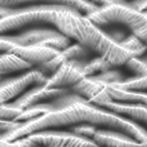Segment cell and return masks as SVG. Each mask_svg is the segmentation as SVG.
Here are the masks:
<instances>
[{"label":"cell","instance_id":"obj_1","mask_svg":"<svg viewBox=\"0 0 147 147\" xmlns=\"http://www.w3.org/2000/svg\"><path fill=\"white\" fill-rule=\"evenodd\" d=\"M51 102L53 107L50 111L21 123L17 129L20 135L27 136L48 129L83 123L105 126L126 135L133 133L135 128L133 121L118 113L105 109L72 91L52 100Z\"/></svg>","mask_w":147,"mask_h":147},{"label":"cell","instance_id":"obj_2","mask_svg":"<svg viewBox=\"0 0 147 147\" xmlns=\"http://www.w3.org/2000/svg\"><path fill=\"white\" fill-rule=\"evenodd\" d=\"M55 26L60 32L108 60L114 66L125 64L140 55L123 47L86 16L71 8L58 19Z\"/></svg>","mask_w":147,"mask_h":147},{"label":"cell","instance_id":"obj_3","mask_svg":"<svg viewBox=\"0 0 147 147\" xmlns=\"http://www.w3.org/2000/svg\"><path fill=\"white\" fill-rule=\"evenodd\" d=\"M86 16L100 27L112 24L123 25L147 44V16L128 4L98 7Z\"/></svg>","mask_w":147,"mask_h":147},{"label":"cell","instance_id":"obj_4","mask_svg":"<svg viewBox=\"0 0 147 147\" xmlns=\"http://www.w3.org/2000/svg\"><path fill=\"white\" fill-rule=\"evenodd\" d=\"M69 8L45 4L19 9L0 7V35L30 25L49 23L55 26Z\"/></svg>","mask_w":147,"mask_h":147},{"label":"cell","instance_id":"obj_5","mask_svg":"<svg viewBox=\"0 0 147 147\" xmlns=\"http://www.w3.org/2000/svg\"><path fill=\"white\" fill-rule=\"evenodd\" d=\"M15 46L38 45L61 51L69 46L70 41L60 31L49 28H35L21 34L7 36Z\"/></svg>","mask_w":147,"mask_h":147},{"label":"cell","instance_id":"obj_6","mask_svg":"<svg viewBox=\"0 0 147 147\" xmlns=\"http://www.w3.org/2000/svg\"><path fill=\"white\" fill-rule=\"evenodd\" d=\"M33 146H97L92 139L72 132L43 130L26 136Z\"/></svg>","mask_w":147,"mask_h":147},{"label":"cell","instance_id":"obj_7","mask_svg":"<svg viewBox=\"0 0 147 147\" xmlns=\"http://www.w3.org/2000/svg\"><path fill=\"white\" fill-rule=\"evenodd\" d=\"M84 60H72L65 62L48 78L45 85L48 88L70 89L86 77Z\"/></svg>","mask_w":147,"mask_h":147},{"label":"cell","instance_id":"obj_8","mask_svg":"<svg viewBox=\"0 0 147 147\" xmlns=\"http://www.w3.org/2000/svg\"><path fill=\"white\" fill-rule=\"evenodd\" d=\"M48 77L38 70H33L16 77L0 80V105L32 85H45Z\"/></svg>","mask_w":147,"mask_h":147},{"label":"cell","instance_id":"obj_9","mask_svg":"<svg viewBox=\"0 0 147 147\" xmlns=\"http://www.w3.org/2000/svg\"><path fill=\"white\" fill-rule=\"evenodd\" d=\"M107 83L97 75L86 76L71 88L72 92L83 97L96 105L101 106L112 101L107 90Z\"/></svg>","mask_w":147,"mask_h":147},{"label":"cell","instance_id":"obj_10","mask_svg":"<svg viewBox=\"0 0 147 147\" xmlns=\"http://www.w3.org/2000/svg\"><path fill=\"white\" fill-rule=\"evenodd\" d=\"M71 91L69 89L48 88L45 85H37L13 103L24 109L31 105L53 100Z\"/></svg>","mask_w":147,"mask_h":147},{"label":"cell","instance_id":"obj_11","mask_svg":"<svg viewBox=\"0 0 147 147\" xmlns=\"http://www.w3.org/2000/svg\"><path fill=\"white\" fill-rule=\"evenodd\" d=\"M9 51L19 55L30 64H42L57 56L60 51L38 45L15 46Z\"/></svg>","mask_w":147,"mask_h":147},{"label":"cell","instance_id":"obj_12","mask_svg":"<svg viewBox=\"0 0 147 147\" xmlns=\"http://www.w3.org/2000/svg\"><path fill=\"white\" fill-rule=\"evenodd\" d=\"M97 146L140 147V143L117 131L97 129L92 138Z\"/></svg>","mask_w":147,"mask_h":147},{"label":"cell","instance_id":"obj_13","mask_svg":"<svg viewBox=\"0 0 147 147\" xmlns=\"http://www.w3.org/2000/svg\"><path fill=\"white\" fill-rule=\"evenodd\" d=\"M120 114L125 115L147 125V106L111 101L101 106Z\"/></svg>","mask_w":147,"mask_h":147},{"label":"cell","instance_id":"obj_14","mask_svg":"<svg viewBox=\"0 0 147 147\" xmlns=\"http://www.w3.org/2000/svg\"><path fill=\"white\" fill-rule=\"evenodd\" d=\"M107 90L112 101L147 106V92L136 90L121 89L112 85H108Z\"/></svg>","mask_w":147,"mask_h":147},{"label":"cell","instance_id":"obj_15","mask_svg":"<svg viewBox=\"0 0 147 147\" xmlns=\"http://www.w3.org/2000/svg\"><path fill=\"white\" fill-rule=\"evenodd\" d=\"M31 64L20 57L9 51L0 55V75L28 69Z\"/></svg>","mask_w":147,"mask_h":147},{"label":"cell","instance_id":"obj_16","mask_svg":"<svg viewBox=\"0 0 147 147\" xmlns=\"http://www.w3.org/2000/svg\"><path fill=\"white\" fill-rule=\"evenodd\" d=\"M51 102L34 104L23 109L20 115L16 119V121H23L36 118L48 112L53 108Z\"/></svg>","mask_w":147,"mask_h":147},{"label":"cell","instance_id":"obj_17","mask_svg":"<svg viewBox=\"0 0 147 147\" xmlns=\"http://www.w3.org/2000/svg\"><path fill=\"white\" fill-rule=\"evenodd\" d=\"M112 85L121 89L140 91L147 89V75L136 76Z\"/></svg>","mask_w":147,"mask_h":147},{"label":"cell","instance_id":"obj_18","mask_svg":"<svg viewBox=\"0 0 147 147\" xmlns=\"http://www.w3.org/2000/svg\"><path fill=\"white\" fill-rule=\"evenodd\" d=\"M114 67L108 60L99 56L89 63H86L85 66L86 76H92L98 72H104L111 70Z\"/></svg>","mask_w":147,"mask_h":147},{"label":"cell","instance_id":"obj_19","mask_svg":"<svg viewBox=\"0 0 147 147\" xmlns=\"http://www.w3.org/2000/svg\"><path fill=\"white\" fill-rule=\"evenodd\" d=\"M120 43L127 49L137 53L139 55L144 53L147 49V44L138 36L131 33Z\"/></svg>","mask_w":147,"mask_h":147},{"label":"cell","instance_id":"obj_20","mask_svg":"<svg viewBox=\"0 0 147 147\" xmlns=\"http://www.w3.org/2000/svg\"><path fill=\"white\" fill-rule=\"evenodd\" d=\"M23 110L13 102L5 103L0 105V118L15 121Z\"/></svg>","mask_w":147,"mask_h":147},{"label":"cell","instance_id":"obj_21","mask_svg":"<svg viewBox=\"0 0 147 147\" xmlns=\"http://www.w3.org/2000/svg\"><path fill=\"white\" fill-rule=\"evenodd\" d=\"M96 126L90 123H80L71 126L70 131L83 137L92 138L98 129Z\"/></svg>","mask_w":147,"mask_h":147},{"label":"cell","instance_id":"obj_22","mask_svg":"<svg viewBox=\"0 0 147 147\" xmlns=\"http://www.w3.org/2000/svg\"><path fill=\"white\" fill-rule=\"evenodd\" d=\"M127 67L137 76L147 75V63L144 59L138 57L130 59L126 64Z\"/></svg>","mask_w":147,"mask_h":147},{"label":"cell","instance_id":"obj_23","mask_svg":"<svg viewBox=\"0 0 147 147\" xmlns=\"http://www.w3.org/2000/svg\"><path fill=\"white\" fill-rule=\"evenodd\" d=\"M20 121L5 120L0 118V134L7 133L15 128Z\"/></svg>","mask_w":147,"mask_h":147},{"label":"cell","instance_id":"obj_24","mask_svg":"<svg viewBox=\"0 0 147 147\" xmlns=\"http://www.w3.org/2000/svg\"><path fill=\"white\" fill-rule=\"evenodd\" d=\"M130 7L138 11L143 12L147 10V0H133L128 2Z\"/></svg>","mask_w":147,"mask_h":147},{"label":"cell","instance_id":"obj_25","mask_svg":"<svg viewBox=\"0 0 147 147\" xmlns=\"http://www.w3.org/2000/svg\"><path fill=\"white\" fill-rule=\"evenodd\" d=\"M96 5H100V6H107L114 3H125L128 4V2L126 0H86Z\"/></svg>","mask_w":147,"mask_h":147},{"label":"cell","instance_id":"obj_26","mask_svg":"<svg viewBox=\"0 0 147 147\" xmlns=\"http://www.w3.org/2000/svg\"><path fill=\"white\" fill-rule=\"evenodd\" d=\"M14 44L9 41L5 35H0V51H9L15 46Z\"/></svg>","mask_w":147,"mask_h":147},{"label":"cell","instance_id":"obj_27","mask_svg":"<svg viewBox=\"0 0 147 147\" xmlns=\"http://www.w3.org/2000/svg\"><path fill=\"white\" fill-rule=\"evenodd\" d=\"M140 147H147V140L145 142L140 143Z\"/></svg>","mask_w":147,"mask_h":147},{"label":"cell","instance_id":"obj_28","mask_svg":"<svg viewBox=\"0 0 147 147\" xmlns=\"http://www.w3.org/2000/svg\"><path fill=\"white\" fill-rule=\"evenodd\" d=\"M143 13H144V14H145V15L147 16V10L143 12Z\"/></svg>","mask_w":147,"mask_h":147},{"label":"cell","instance_id":"obj_29","mask_svg":"<svg viewBox=\"0 0 147 147\" xmlns=\"http://www.w3.org/2000/svg\"><path fill=\"white\" fill-rule=\"evenodd\" d=\"M144 60H146V62L147 63V59H144Z\"/></svg>","mask_w":147,"mask_h":147},{"label":"cell","instance_id":"obj_30","mask_svg":"<svg viewBox=\"0 0 147 147\" xmlns=\"http://www.w3.org/2000/svg\"><path fill=\"white\" fill-rule=\"evenodd\" d=\"M1 76H0V80H1Z\"/></svg>","mask_w":147,"mask_h":147}]
</instances>
